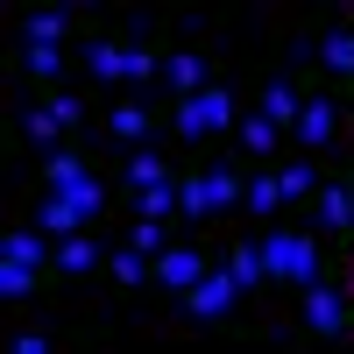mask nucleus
<instances>
[{
    "label": "nucleus",
    "instance_id": "obj_15",
    "mask_svg": "<svg viewBox=\"0 0 354 354\" xmlns=\"http://www.w3.org/2000/svg\"><path fill=\"white\" fill-rule=\"evenodd\" d=\"M305 319H312L319 333H333V326H340V290H312V298H305Z\"/></svg>",
    "mask_w": 354,
    "mask_h": 354
},
{
    "label": "nucleus",
    "instance_id": "obj_1",
    "mask_svg": "<svg viewBox=\"0 0 354 354\" xmlns=\"http://www.w3.org/2000/svg\"><path fill=\"white\" fill-rule=\"evenodd\" d=\"M227 106H234V93H227V85H205V93H192L185 106H177V135H185V142L213 135V128L227 121Z\"/></svg>",
    "mask_w": 354,
    "mask_h": 354
},
{
    "label": "nucleus",
    "instance_id": "obj_12",
    "mask_svg": "<svg viewBox=\"0 0 354 354\" xmlns=\"http://www.w3.org/2000/svg\"><path fill=\"white\" fill-rule=\"evenodd\" d=\"M106 270L121 277V283H142V277H156V262H149V255H142V248L128 241V248H113V255H106Z\"/></svg>",
    "mask_w": 354,
    "mask_h": 354
},
{
    "label": "nucleus",
    "instance_id": "obj_20",
    "mask_svg": "<svg viewBox=\"0 0 354 354\" xmlns=\"http://www.w3.org/2000/svg\"><path fill=\"white\" fill-rule=\"evenodd\" d=\"M64 28H71V15H57V8H36V15H28V43H57Z\"/></svg>",
    "mask_w": 354,
    "mask_h": 354
},
{
    "label": "nucleus",
    "instance_id": "obj_4",
    "mask_svg": "<svg viewBox=\"0 0 354 354\" xmlns=\"http://www.w3.org/2000/svg\"><path fill=\"white\" fill-rule=\"evenodd\" d=\"M298 113H305V93L290 78H270L262 85V121H277V128H298Z\"/></svg>",
    "mask_w": 354,
    "mask_h": 354
},
{
    "label": "nucleus",
    "instance_id": "obj_26",
    "mask_svg": "<svg viewBox=\"0 0 354 354\" xmlns=\"http://www.w3.org/2000/svg\"><path fill=\"white\" fill-rule=\"evenodd\" d=\"M135 248L142 255H163V220H135Z\"/></svg>",
    "mask_w": 354,
    "mask_h": 354
},
{
    "label": "nucleus",
    "instance_id": "obj_21",
    "mask_svg": "<svg viewBox=\"0 0 354 354\" xmlns=\"http://www.w3.org/2000/svg\"><path fill=\"white\" fill-rule=\"evenodd\" d=\"M312 185H319V170H312V163H283V170H277V192H283V198H305Z\"/></svg>",
    "mask_w": 354,
    "mask_h": 354
},
{
    "label": "nucleus",
    "instance_id": "obj_28",
    "mask_svg": "<svg viewBox=\"0 0 354 354\" xmlns=\"http://www.w3.org/2000/svg\"><path fill=\"white\" fill-rule=\"evenodd\" d=\"M234 277L255 283V277H262V255H255V248H234Z\"/></svg>",
    "mask_w": 354,
    "mask_h": 354
},
{
    "label": "nucleus",
    "instance_id": "obj_2",
    "mask_svg": "<svg viewBox=\"0 0 354 354\" xmlns=\"http://www.w3.org/2000/svg\"><path fill=\"white\" fill-rule=\"evenodd\" d=\"M241 277H234V270H205L192 290H185V305H192V319H220V312H234V298H241Z\"/></svg>",
    "mask_w": 354,
    "mask_h": 354
},
{
    "label": "nucleus",
    "instance_id": "obj_29",
    "mask_svg": "<svg viewBox=\"0 0 354 354\" xmlns=\"http://www.w3.org/2000/svg\"><path fill=\"white\" fill-rule=\"evenodd\" d=\"M347 298H354V262H347Z\"/></svg>",
    "mask_w": 354,
    "mask_h": 354
},
{
    "label": "nucleus",
    "instance_id": "obj_10",
    "mask_svg": "<svg viewBox=\"0 0 354 354\" xmlns=\"http://www.w3.org/2000/svg\"><path fill=\"white\" fill-rule=\"evenodd\" d=\"M205 192H213V213H220V205L248 198V177H234V163H213V170H205Z\"/></svg>",
    "mask_w": 354,
    "mask_h": 354
},
{
    "label": "nucleus",
    "instance_id": "obj_24",
    "mask_svg": "<svg viewBox=\"0 0 354 354\" xmlns=\"http://www.w3.org/2000/svg\"><path fill=\"white\" fill-rule=\"evenodd\" d=\"M170 205H185V198H177V185H149V192H142V220H163Z\"/></svg>",
    "mask_w": 354,
    "mask_h": 354
},
{
    "label": "nucleus",
    "instance_id": "obj_22",
    "mask_svg": "<svg viewBox=\"0 0 354 354\" xmlns=\"http://www.w3.org/2000/svg\"><path fill=\"white\" fill-rule=\"evenodd\" d=\"M177 198H185V213H192V220H205V213H213V192H205V170H198V177H185V185H177Z\"/></svg>",
    "mask_w": 354,
    "mask_h": 354
},
{
    "label": "nucleus",
    "instance_id": "obj_14",
    "mask_svg": "<svg viewBox=\"0 0 354 354\" xmlns=\"http://www.w3.org/2000/svg\"><path fill=\"white\" fill-rule=\"evenodd\" d=\"M298 135H305V142H326V135H333V100H305Z\"/></svg>",
    "mask_w": 354,
    "mask_h": 354
},
{
    "label": "nucleus",
    "instance_id": "obj_19",
    "mask_svg": "<svg viewBox=\"0 0 354 354\" xmlns=\"http://www.w3.org/2000/svg\"><path fill=\"white\" fill-rule=\"evenodd\" d=\"M277 205H283V192H277V170H270V177H248V213H262V220H270Z\"/></svg>",
    "mask_w": 354,
    "mask_h": 354
},
{
    "label": "nucleus",
    "instance_id": "obj_3",
    "mask_svg": "<svg viewBox=\"0 0 354 354\" xmlns=\"http://www.w3.org/2000/svg\"><path fill=\"white\" fill-rule=\"evenodd\" d=\"M198 277H205V255H198V248H163V255H156V283L192 290Z\"/></svg>",
    "mask_w": 354,
    "mask_h": 354
},
{
    "label": "nucleus",
    "instance_id": "obj_5",
    "mask_svg": "<svg viewBox=\"0 0 354 354\" xmlns=\"http://www.w3.org/2000/svg\"><path fill=\"white\" fill-rule=\"evenodd\" d=\"M43 177H50V192H78L93 170H85V156H78V149H50V156H43Z\"/></svg>",
    "mask_w": 354,
    "mask_h": 354
},
{
    "label": "nucleus",
    "instance_id": "obj_27",
    "mask_svg": "<svg viewBox=\"0 0 354 354\" xmlns=\"http://www.w3.org/2000/svg\"><path fill=\"white\" fill-rule=\"evenodd\" d=\"M28 71H36V78H57V43H28Z\"/></svg>",
    "mask_w": 354,
    "mask_h": 354
},
{
    "label": "nucleus",
    "instance_id": "obj_6",
    "mask_svg": "<svg viewBox=\"0 0 354 354\" xmlns=\"http://www.w3.org/2000/svg\"><path fill=\"white\" fill-rule=\"evenodd\" d=\"M319 227L354 234V192H347V185H326V192H319Z\"/></svg>",
    "mask_w": 354,
    "mask_h": 354
},
{
    "label": "nucleus",
    "instance_id": "obj_8",
    "mask_svg": "<svg viewBox=\"0 0 354 354\" xmlns=\"http://www.w3.org/2000/svg\"><path fill=\"white\" fill-rule=\"evenodd\" d=\"M163 78L177 85V93H205V57H192V50H177V57H163Z\"/></svg>",
    "mask_w": 354,
    "mask_h": 354
},
{
    "label": "nucleus",
    "instance_id": "obj_16",
    "mask_svg": "<svg viewBox=\"0 0 354 354\" xmlns=\"http://www.w3.org/2000/svg\"><path fill=\"white\" fill-rule=\"evenodd\" d=\"M241 149H248V156H270V149H277V121L248 113V121H241Z\"/></svg>",
    "mask_w": 354,
    "mask_h": 354
},
{
    "label": "nucleus",
    "instance_id": "obj_25",
    "mask_svg": "<svg viewBox=\"0 0 354 354\" xmlns=\"http://www.w3.org/2000/svg\"><path fill=\"white\" fill-rule=\"evenodd\" d=\"M0 255H15V262L36 270V262H43V241H36V234H8V248H0Z\"/></svg>",
    "mask_w": 354,
    "mask_h": 354
},
{
    "label": "nucleus",
    "instance_id": "obj_18",
    "mask_svg": "<svg viewBox=\"0 0 354 354\" xmlns=\"http://www.w3.org/2000/svg\"><path fill=\"white\" fill-rule=\"evenodd\" d=\"M28 283H36V270L15 255H0V298H28Z\"/></svg>",
    "mask_w": 354,
    "mask_h": 354
},
{
    "label": "nucleus",
    "instance_id": "obj_30",
    "mask_svg": "<svg viewBox=\"0 0 354 354\" xmlns=\"http://www.w3.org/2000/svg\"><path fill=\"white\" fill-rule=\"evenodd\" d=\"M347 248H354V234H347Z\"/></svg>",
    "mask_w": 354,
    "mask_h": 354
},
{
    "label": "nucleus",
    "instance_id": "obj_11",
    "mask_svg": "<svg viewBox=\"0 0 354 354\" xmlns=\"http://www.w3.org/2000/svg\"><path fill=\"white\" fill-rule=\"evenodd\" d=\"M149 185H170V170H163L156 149H135L128 156V192H149Z\"/></svg>",
    "mask_w": 354,
    "mask_h": 354
},
{
    "label": "nucleus",
    "instance_id": "obj_17",
    "mask_svg": "<svg viewBox=\"0 0 354 354\" xmlns=\"http://www.w3.org/2000/svg\"><path fill=\"white\" fill-rule=\"evenodd\" d=\"M43 227H57V234H71V227H85V213H78V205H71L64 192H50V198H43Z\"/></svg>",
    "mask_w": 354,
    "mask_h": 354
},
{
    "label": "nucleus",
    "instance_id": "obj_13",
    "mask_svg": "<svg viewBox=\"0 0 354 354\" xmlns=\"http://www.w3.org/2000/svg\"><path fill=\"white\" fill-rule=\"evenodd\" d=\"M319 57H326V71H354V28H326Z\"/></svg>",
    "mask_w": 354,
    "mask_h": 354
},
{
    "label": "nucleus",
    "instance_id": "obj_7",
    "mask_svg": "<svg viewBox=\"0 0 354 354\" xmlns=\"http://www.w3.org/2000/svg\"><path fill=\"white\" fill-rule=\"evenodd\" d=\"M100 241H93V234H71V241L64 248H57V270H64V277H85V270H100Z\"/></svg>",
    "mask_w": 354,
    "mask_h": 354
},
{
    "label": "nucleus",
    "instance_id": "obj_9",
    "mask_svg": "<svg viewBox=\"0 0 354 354\" xmlns=\"http://www.w3.org/2000/svg\"><path fill=\"white\" fill-rule=\"evenodd\" d=\"M106 128L121 135V142H135V149H142V135H149V106H142V100H121V106L106 113Z\"/></svg>",
    "mask_w": 354,
    "mask_h": 354
},
{
    "label": "nucleus",
    "instance_id": "obj_23",
    "mask_svg": "<svg viewBox=\"0 0 354 354\" xmlns=\"http://www.w3.org/2000/svg\"><path fill=\"white\" fill-rule=\"evenodd\" d=\"M21 128H28V142H43V149H50V142H57V128H64V121H57L50 106H36V113H21Z\"/></svg>",
    "mask_w": 354,
    "mask_h": 354
}]
</instances>
